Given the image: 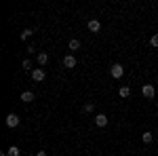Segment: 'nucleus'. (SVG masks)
I'll return each instance as SVG.
<instances>
[{
  "label": "nucleus",
  "mask_w": 158,
  "mask_h": 156,
  "mask_svg": "<svg viewBox=\"0 0 158 156\" xmlns=\"http://www.w3.org/2000/svg\"><path fill=\"white\" fill-rule=\"evenodd\" d=\"M110 74H112V78H122V74H124V68H122L120 63H114L112 68H110Z\"/></svg>",
  "instance_id": "obj_1"
},
{
  "label": "nucleus",
  "mask_w": 158,
  "mask_h": 156,
  "mask_svg": "<svg viewBox=\"0 0 158 156\" xmlns=\"http://www.w3.org/2000/svg\"><path fill=\"white\" fill-rule=\"evenodd\" d=\"M141 93H143V97H148V99H154L156 89H154V84H143V86H141Z\"/></svg>",
  "instance_id": "obj_2"
},
{
  "label": "nucleus",
  "mask_w": 158,
  "mask_h": 156,
  "mask_svg": "<svg viewBox=\"0 0 158 156\" xmlns=\"http://www.w3.org/2000/svg\"><path fill=\"white\" fill-rule=\"evenodd\" d=\"M32 78H34L36 82L44 80V70H42V68H34V70H32Z\"/></svg>",
  "instance_id": "obj_3"
},
{
  "label": "nucleus",
  "mask_w": 158,
  "mask_h": 156,
  "mask_svg": "<svg viewBox=\"0 0 158 156\" xmlns=\"http://www.w3.org/2000/svg\"><path fill=\"white\" fill-rule=\"evenodd\" d=\"M17 124H19V116H17V114H9V116H6V127L15 129Z\"/></svg>",
  "instance_id": "obj_4"
},
{
  "label": "nucleus",
  "mask_w": 158,
  "mask_h": 156,
  "mask_svg": "<svg viewBox=\"0 0 158 156\" xmlns=\"http://www.w3.org/2000/svg\"><path fill=\"white\" fill-rule=\"evenodd\" d=\"M86 25H89V30H91L93 34H97L99 30H101V23H99L97 19H91V21H89V23H86Z\"/></svg>",
  "instance_id": "obj_5"
},
{
  "label": "nucleus",
  "mask_w": 158,
  "mask_h": 156,
  "mask_svg": "<svg viewBox=\"0 0 158 156\" xmlns=\"http://www.w3.org/2000/svg\"><path fill=\"white\" fill-rule=\"evenodd\" d=\"M63 65H65V68H74V65H76V57H74V55H65V57H63Z\"/></svg>",
  "instance_id": "obj_6"
},
{
  "label": "nucleus",
  "mask_w": 158,
  "mask_h": 156,
  "mask_svg": "<svg viewBox=\"0 0 158 156\" xmlns=\"http://www.w3.org/2000/svg\"><path fill=\"white\" fill-rule=\"evenodd\" d=\"M95 124H97V127H106V124H108V116H106V114H97V116H95Z\"/></svg>",
  "instance_id": "obj_7"
},
{
  "label": "nucleus",
  "mask_w": 158,
  "mask_h": 156,
  "mask_svg": "<svg viewBox=\"0 0 158 156\" xmlns=\"http://www.w3.org/2000/svg\"><path fill=\"white\" fill-rule=\"evenodd\" d=\"M21 101H25V103L34 101V93H32V91H23V93H21Z\"/></svg>",
  "instance_id": "obj_8"
},
{
  "label": "nucleus",
  "mask_w": 158,
  "mask_h": 156,
  "mask_svg": "<svg viewBox=\"0 0 158 156\" xmlns=\"http://www.w3.org/2000/svg\"><path fill=\"white\" fill-rule=\"evenodd\" d=\"M36 61L40 63V65H47V63H49V55H47V53H38Z\"/></svg>",
  "instance_id": "obj_9"
},
{
  "label": "nucleus",
  "mask_w": 158,
  "mask_h": 156,
  "mask_svg": "<svg viewBox=\"0 0 158 156\" xmlns=\"http://www.w3.org/2000/svg\"><path fill=\"white\" fill-rule=\"evenodd\" d=\"M152 139H154V135H152L150 131H146L143 135H141V141H143V144H152Z\"/></svg>",
  "instance_id": "obj_10"
},
{
  "label": "nucleus",
  "mask_w": 158,
  "mask_h": 156,
  "mask_svg": "<svg viewBox=\"0 0 158 156\" xmlns=\"http://www.w3.org/2000/svg\"><path fill=\"white\" fill-rule=\"evenodd\" d=\"M6 154H9V156H21V152H19V148H17V145H11V148L6 150Z\"/></svg>",
  "instance_id": "obj_11"
},
{
  "label": "nucleus",
  "mask_w": 158,
  "mask_h": 156,
  "mask_svg": "<svg viewBox=\"0 0 158 156\" xmlns=\"http://www.w3.org/2000/svg\"><path fill=\"white\" fill-rule=\"evenodd\" d=\"M93 110H95V103H93V101H86L85 106H82V112H86V114L93 112Z\"/></svg>",
  "instance_id": "obj_12"
},
{
  "label": "nucleus",
  "mask_w": 158,
  "mask_h": 156,
  "mask_svg": "<svg viewBox=\"0 0 158 156\" xmlns=\"http://www.w3.org/2000/svg\"><path fill=\"white\" fill-rule=\"evenodd\" d=\"M118 93H120V97H129V95H131V86H120Z\"/></svg>",
  "instance_id": "obj_13"
},
{
  "label": "nucleus",
  "mask_w": 158,
  "mask_h": 156,
  "mask_svg": "<svg viewBox=\"0 0 158 156\" xmlns=\"http://www.w3.org/2000/svg\"><path fill=\"white\" fill-rule=\"evenodd\" d=\"M32 34H34V30H30V27H27V30H23V32H21V40H27Z\"/></svg>",
  "instance_id": "obj_14"
},
{
  "label": "nucleus",
  "mask_w": 158,
  "mask_h": 156,
  "mask_svg": "<svg viewBox=\"0 0 158 156\" xmlns=\"http://www.w3.org/2000/svg\"><path fill=\"white\" fill-rule=\"evenodd\" d=\"M80 48V40H70V51H78Z\"/></svg>",
  "instance_id": "obj_15"
},
{
  "label": "nucleus",
  "mask_w": 158,
  "mask_h": 156,
  "mask_svg": "<svg viewBox=\"0 0 158 156\" xmlns=\"http://www.w3.org/2000/svg\"><path fill=\"white\" fill-rule=\"evenodd\" d=\"M150 44H152V47H158V34H152V38H150Z\"/></svg>",
  "instance_id": "obj_16"
},
{
  "label": "nucleus",
  "mask_w": 158,
  "mask_h": 156,
  "mask_svg": "<svg viewBox=\"0 0 158 156\" xmlns=\"http://www.w3.org/2000/svg\"><path fill=\"white\" fill-rule=\"evenodd\" d=\"M30 68H32V61L25 59V61H23V70H27V72H30Z\"/></svg>",
  "instance_id": "obj_17"
},
{
  "label": "nucleus",
  "mask_w": 158,
  "mask_h": 156,
  "mask_svg": "<svg viewBox=\"0 0 158 156\" xmlns=\"http://www.w3.org/2000/svg\"><path fill=\"white\" fill-rule=\"evenodd\" d=\"M36 156H47V152H38V154Z\"/></svg>",
  "instance_id": "obj_18"
},
{
  "label": "nucleus",
  "mask_w": 158,
  "mask_h": 156,
  "mask_svg": "<svg viewBox=\"0 0 158 156\" xmlns=\"http://www.w3.org/2000/svg\"><path fill=\"white\" fill-rule=\"evenodd\" d=\"M156 80H158V76H156Z\"/></svg>",
  "instance_id": "obj_19"
}]
</instances>
